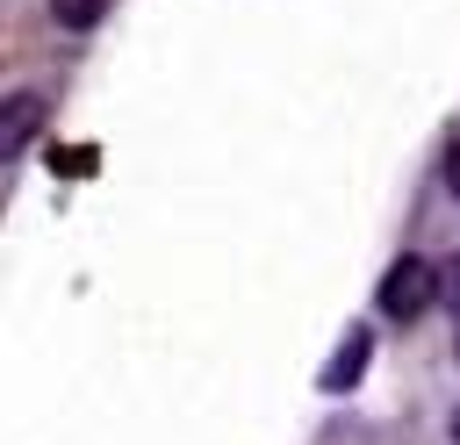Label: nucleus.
<instances>
[{
    "mask_svg": "<svg viewBox=\"0 0 460 445\" xmlns=\"http://www.w3.org/2000/svg\"><path fill=\"white\" fill-rule=\"evenodd\" d=\"M431 294H446V280H438L424 258H395L388 280H381V309H388V316H417Z\"/></svg>",
    "mask_w": 460,
    "mask_h": 445,
    "instance_id": "f257e3e1",
    "label": "nucleus"
},
{
    "mask_svg": "<svg viewBox=\"0 0 460 445\" xmlns=\"http://www.w3.org/2000/svg\"><path fill=\"white\" fill-rule=\"evenodd\" d=\"M36 122H43V100H36V93H22V100H7V136H0V151L14 158V151L29 144V129H36Z\"/></svg>",
    "mask_w": 460,
    "mask_h": 445,
    "instance_id": "f03ea898",
    "label": "nucleus"
},
{
    "mask_svg": "<svg viewBox=\"0 0 460 445\" xmlns=\"http://www.w3.org/2000/svg\"><path fill=\"white\" fill-rule=\"evenodd\" d=\"M359 366H367V330H345V352L323 366V388H345V380H359Z\"/></svg>",
    "mask_w": 460,
    "mask_h": 445,
    "instance_id": "7ed1b4c3",
    "label": "nucleus"
},
{
    "mask_svg": "<svg viewBox=\"0 0 460 445\" xmlns=\"http://www.w3.org/2000/svg\"><path fill=\"white\" fill-rule=\"evenodd\" d=\"M108 7H115V0H50V14H58L65 29H93Z\"/></svg>",
    "mask_w": 460,
    "mask_h": 445,
    "instance_id": "20e7f679",
    "label": "nucleus"
},
{
    "mask_svg": "<svg viewBox=\"0 0 460 445\" xmlns=\"http://www.w3.org/2000/svg\"><path fill=\"white\" fill-rule=\"evenodd\" d=\"M438 280H446V301H453V316H460V258H446V266H438Z\"/></svg>",
    "mask_w": 460,
    "mask_h": 445,
    "instance_id": "39448f33",
    "label": "nucleus"
},
{
    "mask_svg": "<svg viewBox=\"0 0 460 445\" xmlns=\"http://www.w3.org/2000/svg\"><path fill=\"white\" fill-rule=\"evenodd\" d=\"M446 187L460 194V136H453V151H446Z\"/></svg>",
    "mask_w": 460,
    "mask_h": 445,
    "instance_id": "423d86ee",
    "label": "nucleus"
},
{
    "mask_svg": "<svg viewBox=\"0 0 460 445\" xmlns=\"http://www.w3.org/2000/svg\"><path fill=\"white\" fill-rule=\"evenodd\" d=\"M446 431H453V445H460V409H453V423H446Z\"/></svg>",
    "mask_w": 460,
    "mask_h": 445,
    "instance_id": "0eeeda50",
    "label": "nucleus"
}]
</instances>
